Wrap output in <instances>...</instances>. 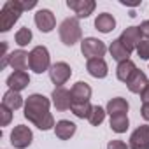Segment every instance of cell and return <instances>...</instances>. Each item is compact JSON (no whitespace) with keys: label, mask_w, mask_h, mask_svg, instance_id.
Segmentation results:
<instances>
[{"label":"cell","mask_w":149,"mask_h":149,"mask_svg":"<svg viewBox=\"0 0 149 149\" xmlns=\"http://www.w3.org/2000/svg\"><path fill=\"white\" fill-rule=\"evenodd\" d=\"M51 100L44 95L33 93L25 102V118L33 123L39 130H51L56 126L53 114L49 112Z\"/></svg>","instance_id":"cell-1"},{"label":"cell","mask_w":149,"mask_h":149,"mask_svg":"<svg viewBox=\"0 0 149 149\" xmlns=\"http://www.w3.org/2000/svg\"><path fill=\"white\" fill-rule=\"evenodd\" d=\"M23 13L19 0H7L0 11V32H9Z\"/></svg>","instance_id":"cell-2"},{"label":"cell","mask_w":149,"mask_h":149,"mask_svg":"<svg viewBox=\"0 0 149 149\" xmlns=\"http://www.w3.org/2000/svg\"><path fill=\"white\" fill-rule=\"evenodd\" d=\"M58 33H60V40L65 46H74L76 42H79L83 37L79 19L77 18H65L58 28Z\"/></svg>","instance_id":"cell-3"},{"label":"cell","mask_w":149,"mask_h":149,"mask_svg":"<svg viewBox=\"0 0 149 149\" xmlns=\"http://www.w3.org/2000/svg\"><path fill=\"white\" fill-rule=\"evenodd\" d=\"M49 68H51V56L47 47L35 46L30 51V70H33L35 74H42Z\"/></svg>","instance_id":"cell-4"},{"label":"cell","mask_w":149,"mask_h":149,"mask_svg":"<svg viewBox=\"0 0 149 149\" xmlns=\"http://www.w3.org/2000/svg\"><path fill=\"white\" fill-rule=\"evenodd\" d=\"M107 51V46L95 39V37H86L81 40V53L88 58V60H93V58H102Z\"/></svg>","instance_id":"cell-5"},{"label":"cell","mask_w":149,"mask_h":149,"mask_svg":"<svg viewBox=\"0 0 149 149\" xmlns=\"http://www.w3.org/2000/svg\"><path fill=\"white\" fill-rule=\"evenodd\" d=\"M70 76H72V68H70V65L65 63V61H56V63H53L51 68H49V77H51L53 84H56V88L63 86V84L70 79Z\"/></svg>","instance_id":"cell-6"},{"label":"cell","mask_w":149,"mask_h":149,"mask_svg":"<svg viewBox=\"0 0 149 149\" xmlns=\"http://www.w3.org/2000/svg\"><path fill=\"white\" fill-rule=\"evenodd\" d=\"M33 140V133L28 126L25 125H18L14 126V130L11 132V144L16 149H26Z\"/></svg>","instance_id":"cell-7"},{"label":"cell","mask_w":149,"mask_h":149,"mask_svg":"<svg viewBox=\"0 0 149 149\" xmlns=\"http://www.w3.org/2000/svg\"><path fill=\"white\" fill-rule=\"evenodd\" d=\"M130 149H149V125H140L130 135Z\"/></svg>","instance_id":"cell-8"},{"label":"cell","mask_w":149,"mask_h":149,"mask_svg":"<svg viewBox=\"0 0 149 149\" xmlns=\"http://www.w3.org/2000/svg\"><path fill=\"white\" fill-rule=\"evenodd\" d=\"M68 9H72L74 13H76V18H88L93 14L97 4H95V0H68L67 2Z\"/></svg>","instance_id":"cell-9"},{"label":"cell","mask_w":149,"mask_h":149,"mask_svg":"<svg viewBox=\"0 0 149 149\" xmlns=\"http://www.w3.org/2000/svg\"><path fill=\"white\" fill-rule=\"evenodd\" d=\"M35 25L40 32L49 33L56 26V18L49 9H40V11L35 13Z\"/></svg>","instance_id":"cell-10"},{"label":"cell","mask_w":149,"mask_h":149,"mask_svg":"<svg viewBox=\"0 0 149 149\" xmlns=\"http://www.w3.org/2000/svg\"><path fill=\"white\" fill-rule=\"evenodd\" d=\"M140 30H139V26H128L126 30H123V33H121V37H119V40H121V44L132 53L133 49H137L139 47V44L142 42L140 40Z\"/></svg>","instance_id":"cell-11"},{"label":"cell","mask_w":149,"mask_h":149,"mask_svg":"<svg viewBox=\"0 0 149 149\" xmlns=\"http://www.w3.org/2000/svg\"><path fill=\"white\" fill-rule=\"evenodd\" d=\"M51 102L58 111H67L72 107V95L67 88L60 86V88H54V91L51 95Z\"/></svg>","instance_id":"cell-12"},{"label":"cell","mask_w":149,"mask_h":149,"mask_svg":"<svg viewBox=\"0 0 149 149\" xmlns=\"http://www.w3.org/2000/svg\"><path fill=\"white\" fill-rule=\"evenodd\" d=\"M70 95H72V104H86L91 98V86L84 81H79L72 86Z\"/></svg>","instance_id":"cell-13"},{"label":"cell","mask_w":149,"mask_h":149,"mask_svg":"<svg viewBox=\"0 0 149 149\" xmlns=\"http://www.w3.org/2000/svg\"><path fill=\"white\" fill-rule=\"evenodd\" d=\"M30 84V76L25 72V70H16L13 72L11 76L7 77V86L9 90H14V91H23L26 86Z\"/></svg>","instance_id":"cell-14"},{"label":"cell","mask_w":149,"mask_h":149,"mask_svg":"<svg viewBox=\"0 0 149 149\" xmlns=\"http://www.w3.org/2000/svg\"><path fill=\"white\" fill-rule=\"evenodd\" d=\"M86 70L91 77L95 79H104L107 74H109V67L105 63L104 58H93V60H88L86 63Z\"/></svg>","instance_id":"cell-15"},{"label":"cell","mask_w":149,"mask_h":149,"mask_svg":"<svg viewBox=\"0 0 149 149\" xmlns=\"http://www.w3.org/2000/svg\"><path fill=\"white\" fill-rule=\"evenodd\" d=\"M147 84H149V81H147V76L142 72V70H135L133 72V76L128 79V83H126V86H128V90L132 91V93H137V95H140L146 88H147Z\"/></svg>","instance_id":"cell-16"},{"label":"cell","mask_w":149,"mask_h":149,"mask_svg":"<svg viewBox=\"0 0 149 149\" xmlns=\"http://www.w3.org/2000/svg\"><path fill=\"white\" fill-rule=\"evenodd\" d=\"M9 65L16 70H26V67H30V53L23 51V49H18V51H13L9 54Z\"/></svg>","instance_id":"cell-17"},{"label":"cell","mask_w":149,"mask_h":149,"mask_svg":"<svg viewBox=\"0 0 149 149\" xmlns=\"http://www.w3.org/2000/svg\"><path fill=\"white\" fill-rule=\"evenodd\" d=\"M95 28H97L98 32H102V33H109V32H112V30L116 28V19H114V16L109 14V13H102V14H98L97 19H95Z\"/></svg>","instance_id":"cell-18"},{"label":"cell","mask_w":149,"mask_h":149,"mask_svg":"<svg viewBox=\"0 0 149 149\" xmlns=\"http://www.w3.org/2000/svg\"><path fill=\"white\" fill-rule=\"evenodd\" d=\"M2 105H6V107L11 109V111H18V109H21V107L25 105V102H23V97H21L18 91L7 90V91L4 93V98H2Z\"/></svg>","instance_id":"cell-19"},{"label":"cell","mask_w":149,"mask_h":149,"mask_svg":"<svg viewBox=\"0 0 149 149\" xmlns=\"http://www.w3.org/2000/svg\"><path fill=\"white\" fill-rule=\"evenodd\" d=\"M107 114L112 118V116H119V114H126L128 112V102L121 97H116V98H111L107 102V107H105Z\"/></svg>","instance_id":"cell-20"},{"label":"cell","mask_w":149,"mask_h":149,"mask_svg":"<svg viewBox=\"0 0 149 149\" xmlns=\"http://www.w3.org/2000/svg\"><path fill=\"white\" fill-rule=\"evenodd\" d=\"M109 53H111V56L118 61V63H121V61H126V60H130V51L121 44V40L119 39H116V40H112L111 42V46H109Z\"/></svg>","instance_id":"cell-21"},{"label":"cell","mask_w":149,"mask_h":149,"mask_svg":"<svg viewBox=\"0 0 149 149\" xmlns=\"http://www.w3.org/2000/svg\"><path fill=\"white\" fill-rule=\"evenodd\" d=\"M54 133H56L58 139H61V140H68L74 133H76V125H74L72 121H68V119H61V121L56 123V126H54Z\"/></svg>","instance_id":"cell-22"},{"label":"cell","mask_w":149,"mask_h":149,"mask_svg":"<svg viewBox=\"0 0 149 149\" xmlns=\"http://www.w3.org/2000/svg\"><path fill=\"white\" fill-rule=\"evenodd\" d=\"M137 70L135 63L132 60H126V61H121L118 63V68H116V77L123 83H128V79L133 76V72Z\"/></svg>","instance_id":"cell-23"},{"label":"cell","mask_w":149,"mask_h":149,"mask_svg":"<svg viewBox=\"0 0 149 149\" xmlns=\"http://www.w3.org/2000/svg\"><path fill=\"white\" fill-rule=\"evenodd\" d=\"M130 126V121H128V116L126 114H119V116H112L111 118V128L112 132L116 133H125Z\"/></svg>","instance_id":"cell-24"},{"label":"cell","mask_w":149,"mask_h":149,"mask_svg":"<svg viewBox=\"0 0 149 149\" xmlns=\"http://www.w3.org/2000/svg\"><path fill=\"white\" fill-rule=\"evenodd\" d=\"M91 109H93V105L90 102H86V104H72V107H70V111L74 112V116H77L81 119H84V118L88 119L90 114H91Z\"/></svg>","instance_id":"cell-25"},{"label":"cell","mask_w":149,"mask_h":149,"mask_svg":"<svg viewBox=\"0 0 149 149\" xmlns=\"http://www.w3.org/2000/svg\"><path fill=\"white\" fill-rule=\"evenodd\" d=\"M32 30L30 28H26V26H23V28H19L18 32H16V35H14V40H16V44L19 46V47H25V46H28L30 44V40H32Z\"/></svg>","instance_id":"cell-26"},{"label":"cell","mask_w":149,"mask_h":149,"mask_svg":"<svg viewBox=\"0 0 149 149\" xmlns=\"http://www.w3.org/2000/svg\"><path fill=\"white\" fill-rule=\"evenodd\" d=\"M105 114H107V111H105V109H102L100 105H93V109H91V114H90L88 121H90L93 126H98V125H102V123H104Z\"/></svg>","instance_id":"cell-27"},{"label":"cell","mask_w":149,"mask_h":149,"mask_svg":"<svg viewBox=\"0 0 149 149\" xmlns=\"http://www.w3.org/2000/svg\"><path fill=\"white\" fill-rule=\"evenodd\" d=\"M137 54L142 58V60H149V40H142L137 47Z\"/></svg>","instance_id":"cell-28"},{"label":"cell","mask_w":149,"mask_h":149,"mask_svg":"<svg viewBox=\"0 0 149 149\" xmlns=\"http://www.w3.org/2000/svg\"><path fill=\"white\" fill-rule=\"evenodd\" d=\"M0 114H2V126H7L13 121V111L6 105H0Z\"/></svg>","instance_id":"cell-29"},{"label":"cell","mask_w":149,"mask_h":149,"mask_svg":"<svg viewBox=\"0 0 149 149\" xmlns=\"http://www.w3.org/2000/svg\"><path fill=\"white\" fill-rule=\"evenodd\" d=\"M107 149H130V146H126L123 140H111L107 144Z\"/></svg>","instance_id":"cell-30"},{"label":"cell","mask_w":149,"mask_h":149,"mask_svg":"<svg viewBox=\"0 0 149 149\" xmlns=\"http://www.w3.org/2000/svg\"><path fill=\"white\" fill-rule=\"evenodd\" d=\"M139 30H140V35H142L146 40H149V19H147V21H142L140 26H139Z\"/></svg>","instance_id":"cell-31"},{"label":"cell","mask_w":149,"mask_h":149,"mask_svg":"<svg viewBox=\"0 0 149 149\" xmlns=\"http://www.w3.org/2000/svg\"><path fill=\"white\" fill-rule=\"evenodd\" d=\"M19 4H21V7H23V11H30V9H33L35 6H37V0H19Z\"/></svg>","instance_id":"cell-32"},{"label":"cell","mask_w":149,"mask_h":149,"mask_svg":"<svg viewBox=\"0 0 149 149\" xmlns=\"http://www.w3.org/2000/svg\"><path fill=\"white\" fill-rule=\"evenodd\" d=\"M140 114L146 121H149V104H142V109H140Z\"/></svg>","instance_id":"cell-33"},{"label":"cell","mask_w":149,"mask_h":149,"mask_svg":"<svg viewBox=\"0 0 149 149\" xmlns=\"http://www.w3.org/2000/svg\"><path fill=\"white\" fill-rule=\"evenodd\" d=\"M140 100H142V104H149V84H147V88L140 93Z\"/></svg>","instance_id":"cell-34"},{"label":"cell","mask_w":149,"mask_h":149,"mask_svg":"<svg viewBox=\"0 0 149 149\" xmlns=\"http://www.w3.org/2000/svg\"><path fill=\"white\" fill-rule=\"evenodd\" d=\"M123 6H130V7H135V6H140V0H133V2H130V0H121Z\"/></svg>","instance_id":"cell-35"}]
</instances>
